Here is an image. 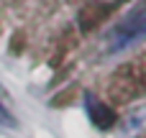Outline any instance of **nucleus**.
<instances>
[{"mask_svg": "<svg viewBox=\"0 0 146 138\" xmlns=\"http://www.w3.org/2000/svg\"><path fill=\"white\" fill-rule=\"evenodd\" d=\"M144 38H146V8L131 13L128 18H123L108 33V51L118 54V51H123V49H128V46H133Z\"/></svg>", "mask_w": 146, "mask_h": 138, "instance_id": "nucleus-1", "label": "nucleus"}, {"mask_svg": "<svg viewBox=\"0 0 146 138\" xmlns=\"http://www.w3.org/2000/svg\"><path fill=\"white\" fill-rule=\"evenodd\" d=\"M87 110H90V120L98 125V128H108V125H113V120H115V115H113V110L105 105V102H100L98 97H92V95H87Z\"/></svg>", "mask_w": 146, "mask_h": 138, "instance_id": "nucleus-2", "label": "nucleus"}, {"mask_svg": "<svg viewBox=\"0 0 146 138\" xmlns=\"http://www.w3.org/2000/svg\"><path fill=\"white\" fill-rule=\"evenodd\" d=\"M0 125H8V128H13V125H15V118L5 110V105H3V102H0Z\"/></svg>", "mask_w": 146, "mask_h": 138, "instance_id": "nucleus-3", "label": "nucleus"}]
</instances>
